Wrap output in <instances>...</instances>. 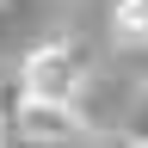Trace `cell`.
I'll return each mask as SVG.
<instances>
[{
    "label": "cell",
    "mask_w": 148,
    "mask_h": 148,
    "mask_svg": "<svg viewBox=\"0 0 148 148\" xmlns=\"http://www.w3.org/2000/svg\"><path fill=\"white\" fill-rule=\"evenodd\" d=\"M111 31H117V43L148 49V0H117L111 6Z\"/></svg>",
    "instance_id": "obj_3"
},
{
    "label": "cell",
    "mask_w": 148,
    "mask_h": 148,
    "mask_svg": "<svg viewBox=\"0 0 148 148\" xmlns=\"http://www.w3.org/2000/svg\"><path fill=\"white\" fill-rule=\"evenodd\" d=\"M12 130L25 142H74L86 136V117L74 111V99H43V92H25V105H18Z\"/></svg>",
    "instance_id": "obj_2"
},
{
    "label": "cell",
    "mask_w": 148,
    "mask_h": 148,
    "mask_svg": "<svg viewBox=\"0 0 148 148\" xmlns=\"http://www.w3.org/2000/svg\"><path fill=\"white\" fill-rule=\"evenodd\" d=\"M86 80V62L68 43H37L25 56V92H43V99H74Z\"/></svg>",
    "instance_id": "obj_1"
}]
</instances>
